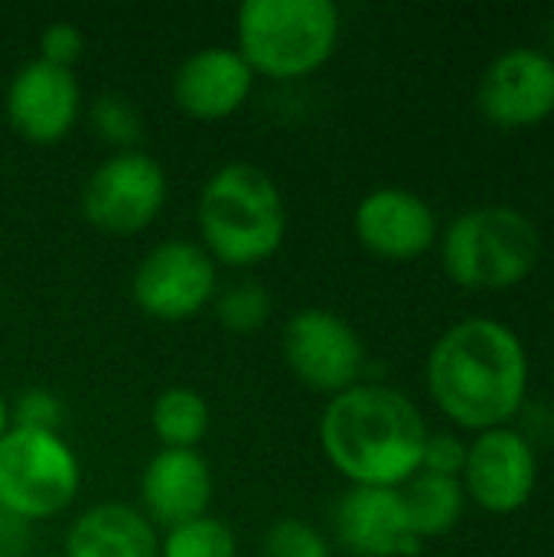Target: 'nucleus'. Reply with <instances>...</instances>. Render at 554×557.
I'll use <instances>...</instances> for the list:
<instances>
[{"mask_svg":"<svg viewBox=\"0 0 554 557\" xmlns=\"http://www.w3.org/2000/svg\"><path fill=\"white\" fill-rule=\"evenodd\" d=\"M261 557H333V552L310 522L278 519L261 539Z\"/></svg>","mask_w":554,"mask_h":557,"instance_id":"4be33fe9","label":"nucleus"},{"mask_svg":"<svg viewBox=\"0 0 554 557\" xmlns=\"http://www.w3.org/2000/svg\"><path fill=\"white\" fill-rule=\"evenodd\" d=\"M216 317L225 330L232 333H255L268 323L271 317V297L261 284L245 281L232 284L216 297Z\"/></svg>","mask_w":554,"mask_h":557,"instance_id":"412c9836","label":"nucleus"},{"mask_svg":"<svg viewBox=\"0 0 554 557\" xmlns=\"http://www.w3.org/2000/svg\"><path fill=\"white\" fill-rule=\"evenodd\" d=\"M238 545L232 529L216 516H199L193 522L167 529L157 557H235Z\"/></svg>","mask_w":554,"mask_h":557,"instance_id":"aec40b11","label":"nucleus"},{"mask_svg":"<svg viewBox=\"0 0 554 557\" xmlns=\"http://www.w3.org/2000/svg\"><path fill=\"white\" fill-rule=\"evenodd\" d=\"M539 483L535 447L526 434L513 428L480 431L467 447L464 463V493L487 512L506 516L522 509Z\"/></svg>","mask_w":554,"mask_h":557,"instance_id":"9b49d317","label":"nucleus"},{"mask_svg":"<svg viewBox=\"0 0 554 557\" xmlns=\"http://www.w3.org/2000/svg\"><path fill=\"white\" fill-rule=\"evenodd\" d=\"M3 111L10 127L29 144L62 140L82 111V85L75 69L52 65L46 59L23 62L3 95Z\"/></svg>","mask_w":554,"mask_h":557,"instance_id":"9d476101","label":"nucleus"},{"mask_svg":"<svg viewBox=\"0 0 554 557\" xmlns=\"http://www.w3.org/2000/svg\"><path fill=\"white\" fill-rule=\"evenodd\" d=\"M82 49H85V36L69 20H56L39 33V59H46L52 65L72 69L82 59Z\"/></svg>","mask_w":554,"mask_h":557,"instance_id":"393cba45","label":"nucleus"},{"mask_svg":"<svg viewBox=\"0 0 554 557\" xmlns=\"http://www.w3.org/2000/svg\"><path fill=\"white\" fill-rule=\"evenodd\" d=\"M353 228L366 251L389 261H411L434 245L438 215L418 193L382 186L359 199Z\"/></svg>","mask_w":554,"mask_h":557,"instance_id":"4468645a","label":"nucleus"},{"mask_svg":"<svg viewBox=\"0 0 554 557\" xmlns=\"http://www.w3.org/2000/svg\"><path fill=\"white\" fill-rule=\"evenodd\" d=\"M209 424H212L209 401L186 385L163 388L150 408V428L160 447L170 450H196V444L209 434Z\"/></svg>","mask_w":554,"mask_h":557,"instance_id":"6ab92c4d","label":"nucleus"},{"mask_svg":"<svg viewBox=\"0 0 554 557\" xmlns=\"http://www.w3.org/2000/svg\"><path fill=\"white\" fill-rule=\"evenodd\" d=\"M62 401L49 388H26L16 405L10 408L13 428H33V431H59L62 424Z\"/></svg>","mask_w":554,"mask_h":557,"instance_id":"b1692460","label":"nucleus"},{"mask_svg":"<svg viewBox=\"0 0 554 557\" xmlns=\"http://www.w3.org/2000/svg\"><path fill=\"white\" fill-rule=\"evenodd\" d=\"M333 529L340 545L356 557H415L421 552L398 490L349 486L333 509Z\"/></svg>","mask_w":554,"mask_h":557,"instance_id":"ddd939ff","label":"nucleus"},{"mask_svg":"<svg viewBox=\"0 0 554 557\" xmlns=\"http://www.w3.org/2000/svg\"><path fill=\"white\" fill-rule=\"evenodd\" d=\"M212 490V470L199 450L160 447L140 473V506L153 529H173L209 516Z\"/></svg>","mask_w":554,"mask_h":557,"instance_id":"dca6fc26","label":"nucleus"},{"mask_svg":"<svg viewBox=\"0 0 554 557\" xmlns=\"http://www.w3.org/2000/svg\"><path fill=\"white\" fill-rule=\"evenodd\" d=\"M160 539L147 516L124 503L85 509L65 532V557H157Z\"/></svg>","mask_w":554,"mask_h":557,"instance_id":"f3484780","label":"nucleus"},{"mask_svg":"<svg viewBox=\"0 0 554 557\" xmlns=\"http://www.w3.org/2000/svg\"><path fill=\"white\" fill-rule=\"evenodd\" d=\"M467 463V444L454 434H428L424 454H421V470L438 473V476H454L460 480Z\"/></svg>","mask_w":554,"mask_h":557,"instance_id":"a878e982","label":"nucleus"},{"mask_svg":"<svg viewBox=\"0 0 554 557\" xmlns=\"http://www.w3.org/2000/svg\"><path fill=\"white\" fill-rule=\"evenodd\" d=\"M78 486V457L59 431L10 428L0 437V512L7 519H52L75 503Z\"/></svg>","mask_w":554,"mask_h":557,"instance_id":"423d86ee","label":"nucleus"},{"mask_svg":"<svg viewBox=\"0 0 554 557\" xmlns=\"http://www.w3.org/2000/svg\"><path fill=\"white\" fill-rule=\"evenodd\" d=\"M398 493H402V503H405L408 525L421 542L447 535L460 522L464 499H467L460 480L424 473V470H418Z\"/></svg>","mask_w":554,"mask_h":557,"instance_id":"a211bd4d","label":"nucleus"},{"mask_svg":"<svg viewBox=\"0 0 554 557\" xmlns=\"http://www.w3.org/2000/svg\"><path fill=\"white\" fill-rule=\"evenodd\" d=\"M167 189L160 160L137 147L118 150L91 170L82 189V215L104 235H134L163 212Z\"/></svg>","mask_w":554,"mask_h":557,"instance_id":"0eeeda50","label":"nucleus"},{"mask_svg":"<svg viewBox=\"0 0 554 557\" xmlns=\"http://www.w3.org/2000/svg\"><path fill=\"white\" fill-rule=\"evenodd\" d=\"M444 271L470 290H506L542 258L539 228L509 206H480L451 222L441 242Z\"/></svg>","mask_w":554,"mask_h":557,"instance_id":"39448f33","label":"nucleus"},{"mask_svg":"<svg viewBox=\"0 0 554 557\" xmlns=\"http://www.w3.org/2000/svg\"><path fill=\"white\" fill-rule=\"evenodd\" d=\"M255 85V72L235 46H202L189 52L173 75V101L196 121L235 114Z\"/></svg>","mask_w":554,"mask_h":557,"instance_id":"2eb2a0df","label":"nucleus"},{"mask_svg":"<svg viewBox=\"0 0 554 557\" xmlns=\"http://www.w3.org/2000/svg\"><path fill=\"white\" fill-rule=\"evenodd\" d=\"M235 39L255 75L300 78L333 55L340 7L333 0H245L235 13Z\"/></svg>","mask_w":554,"mask_h":557,"instance_id":"20e7f679","label":"nucleus"},{"mask_svg":"<svg viewBox=\"0 0 554 557\" xmlns=\"http://www.w3.org/2000/svg\"><path fill=\"white\" fill-rule=\"evenodd\" d=\"M202 248L229 268L271 261L287 235V202L271 173L255 163L219 166L196 206Z\"/></svg>","mask_w":554,"mask_h":557,"instance_id":"7ed1b4c3","label":"nucleus"},{"mask_svg":"<svg viewBox=\"0 0 554 557\" xmlns=\"http://www.w3.org/2000/svg\"><path fill=\"white\" fill-rule=\"evenodd\" d=\"M216 261L202 245L167 238L140 258L131 277V294L147 317L180 323L216 300Z\"/></svg>","mask_w":554,"mask_h":557,"instance_id":"1a4fd4ad","label":"nucleus"},{"mask_svg":"<svg viewBox=\"0 0 554 557\" xmlns=\"http://www.w3.org/2000/svg\"><path fill=\"white\" fill-rule=\"evenodd\" d=\"M91 127L101 140L118 144L121 150H131V144L140 137V114L131 98L124 95H101L91 104Z\"/></svg>","mask_w":554,"mask_h":557,"instance_id":"5701e85b","label":"nucleus"},{"mask_svg":"<svg viewBox=\"0 0 554 557\" xmlns=\"http://www.w3.org/2000/svg\"><path fill=\"white\" fill-rule=\"evenodd\" d=\"M529 385V359L519 336L496 320L451 326L428 356V388L438 408L460 428L493 431L519 414Z\"/></svg>","mask_w":554,"mask_h":557,"instance_id":"f257e3e1","label":"nucleus"},{"mask_svg":"<svg viewBox=\"0 0 554 557\" xmlns=\"http://www.w3.org/2000/svg\"><path fill=\"white\" fill-rule=\"evenodd\" d=\"M477 104L496 127H529L554 111V59L519 46L490 62L480 78Z\"/></svg>","mask_w":554,"mask_h":557,"instance_id":"f8f14e48","label":"nucleus"},{"mask_svg":"<svg viewBox=\"0 0 554 557\" xmlns=\"http://www.w3.org/2000/svg\"><path fill=\"white\" fill-rule=\"evenodd\" d=\"M13 424H10V401L3 398V392H0V437L10 431Z\"/></svg>","mask_w":554,"mask_h":557,"instance_id":"bb28decb","label":"nucleus"},{"mask_svg":"<svg viewBox=\"0 0 554 557\" xmlns=\"http://www.w3.org/2000/svg\"><path fill=\"white\" fill-rule=\"evenodd\" d=\"M549 42H552V49H554V13L549 16Z\"/></svg>","mask_w":554,"mask_h":557,"instance_id":"cd10ccee","label":"nucleus"},{"mask_svg":"<svg viewBox=\"0 0 554 557\" xmlns=\"http://www.w3.org/2000/svg\"><path fill=\"white\" fill-rule=\"evenodd\" d=\"M0 557H3V555H0Z\"/></svg>","mask_w":554,"mask_h":557,"instance_id":"c85d7f7f","label":"nucleus"},{"mask_svg":"<svg viewBox=\"0 0 554 557\" xmlns=\"http://www.w3.org/2000/svg\"><path fill=\"white\" fill-rule=\"evenodd\" d=\"M320 444L353 486L402 490L421 470L428 424L402 392L359 382L323 408Z\"/></svg>","mask_w":554,"mask_h":557,"instance_id":"f03ea898","label":"nucleus"},{"mask_svg":"<svg viewBox=\"0 0 554 557\" xmlns=\"http://www.w3.org/2000/svg\"><path fill=\"white\" fill-rule=\"evenodd\" d=\"M281 356L307 388L330 398L359 385L366 369V346L359 333L327 307H304L284 323Z\"/></svg>","mask_w":554,"mask_h":557,"instance_id":"6e6552de","label":"nucleus"}]
</instances>
